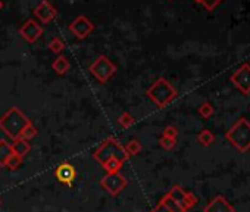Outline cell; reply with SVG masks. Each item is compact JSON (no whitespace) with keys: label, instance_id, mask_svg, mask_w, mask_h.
<instances>
[{"label":"cell","instance_id":"ac0fdd59","mask_svg":"<svg viewBox=\"0 0 250 212\" xmlns=\"http://www.w3.org/2000/svg\"><path fill=\"white\" fill-rule=\"evenodd\" d=\"M197 142L202 145V146H205V148H208V146H210L213 142H215V134L210 131V130H202L199 134H197Z\"/></svg>","mask_w":250,"mask_h":212},{"label":"cell","instance_id":"52a82bcc","mask_svg":"<svg viewBox=\"0 0 250 212\" xmlns=\"http://www.w3.org/2000/svg\"><path fill=\"white\" fill-rule=\"evenodd\" d=\"M229 81L243 93V94H250V65L243 64L234 74L229 77Z\"/></svg>","mask_w":250,"mask_h":212},{"label":"cell","instance_id":"7c38bea8","mask_svg":"<svg viewBox=\"0 0 250 212\" xmlns=\"http://www.w3.org/2000/svg\"><path fill=\"white\" fill-rule=\"evenodd\" d=\"M203 212H235V208L227 200L225 196L218 194L203 208Z\"/></svg>","mask_w":250,"mask_h":212},{"label":"cell","instance_id":"ba28073f","mask_svg":"<svg viewBox=\"0 0 250 212\" xmlns=\"http://www.w3.org/2000/svg\"><path fill=\"white\" fill-rule=\"evenodd\" d=\"M94 30V24L84 15H78L71 24H69V31L80 40L87 39Z\"/></svg>","mask_w":250,"mask_h":212},{"label":"cell","instance_id":"484cf974","mask_svg":"<svg viewBox=\"0 0 250 212\" xmlns=\"http://www.w3.org/2000/svg\"><path fill=\"white\" fill-rule=\"evenodd\" d=\"M159 145H161V148H162V149H165V150H171V149H174V148H175V145H177V139H171V137H164V136H161V139H159Z\"/></svg>","mask_w":250,"mask_h":212},{"label":"cell","instance_id":"83f0119b","mask_svg":"<svg viewBox=\"0 0 250 212\" xmlns=\"http://www.w3.org/2000/svg\"><path fill=\"white\" fill-rule=\"evenodd\" d=\"M162 136H164V137L177 139V137H178V130H177V127H174V126H167V127L164 128V131H162Z\"/></svg>","mask_w":250,"mask_h":212},{"label":"cell","instance_id":"f1b7e54d","mask_svg":"<svg viewBox=\"0 0 250 212\" xmlns=\"http://www.w3.org/2000/svg\"><path fill=\"white\" fill-rule=\"evenodd\" d=\"M2 8H3V3H2V0H0V11H2Z\"/></svg>","mask_w":250,"mask_h":212},{"label":"cell","instance_id":"d6986e66","mask_svg":"<svg viewBox=\"0 0 250 212\" xmlns=\"http://www.w3.org/2000/svg\"><path fill=\"white\" fill-rule=\"evenodd\" d=\"M124 149H125V152H127L128 156H136V155H139L142 152L143 146H142V143L139 140L131 139L130 142H127V145L124 146Z\"/></svg>","mask_w":250,"mask_h":212},{"label":"cell","instance_id":"603a6c76","mask_svg":"<svg viewBox=\"0 0 250 212\" xmlns=\"http://www.w3.org/2000/svg\"><path fill=\"white\" fill-rule=\"evenodd\" d=\"M118 124H119L122 128H130V127L134 124V117H133L130 112H122V114L118 117Z\"/></svg>","mask_w":250,"mask_h":212},{"label":"cell","instance_id":"44dd1931","mask_svg":"<svg viewBox=\"0 0 250 212\" xmlns=\"http://www.w3.org/2000/svg\"><path fill=\"white\" fill-rule=\"evenodd\" d=\"M197 112H199V115H200L202 118H205V120H209V118L213 115L215 109H213V106H212L209 102H203V103L199 106Z\"/></svg>","mask_w":250,"mask_h":212},{"label":"cell","instance_id":"9a60e30c","mask_svg":"<svg viewBox=\"0 0 250 212\" xmlns=\"http://www.w3.org/2000/svg\"><path fill=\"white\" fill-rule=\"evenodd\" d=\"M69 68H71V64H69V61H68V58H65L63 55L58 56V58L53 61V64H52V69H53L58 75H65V74L69 71Z\"/></svg>","mask_w":250,"mask_h":212},{"label":"cell","instance_id":"8fae6325","mask_svg":"<svg viewBox=\"0 0 250 212\" xmlns=\"http://www.w3.org/2000/svg\"><path fill=\"white\" fill-rule=\"evenodd\" d=\"M34 15L37 17V20L43 24H49L52 22L56 17H58V11L56 8L49 2V0H42V2L36 6L34 9Z\"/></svg>","mask_w":250,"mask_h":212},{"label":"cell","instance_id":"5bb4252c","mask_svg":"<svg viewBox=\"0 0 250 212\" xmlns=\"http://www.w3.org/2000/svg\"><path fill=\"white\" fill-rule=\"evenodd\" d=\"M11 149H12V153L20 156V158H25L30 152H31V145L24 140V139H15L14 143H11Z\"/></svg>","mask_w":250,"mask_h":212},{"label":"cell","instance_id":"f546056e","mask_svg":"<svg viewBox=\"0 0 250 212\" xmlns=\"http://www.w3.org/2000/svg\"><path fill=\"white\" fill-rule=\"evenodd\" d=\"M0 205H2V200H0Z\"/></svg>","mask_w":250,"mask_h":212},{"label":"cell","instance_id":"4316f807","mask_svg":"<svg viewBox=\"0 0 250 212\" xmlns=\"http://www.w3.org/2000/svg\"><path fill=\"white\" fill-rule=\"evenodd\" d=\"M194 2H197V3H200L205 9H208V11H213L222 0H194Z\"/></svg>","mask_w":250,"mask_h":212},{"label":"cell","instance_id":"2e32d148","mask_svg":"<svg viewBox=\"0 0 250 212\" xmlns=\"http://www.w3.org/2000/svg\"><path fill=\"white\" fill-rule=\"evenodd\" d=\"M12 155V149H11V143H8L6 140H0V168L5 167L8 158Z\"/></svg>","mask_w":250,"mask_h":212},{"label":"cell","instance_id":"9c48e42d","mask_svg":"<svg viewBox=\"0 0 250 212\" xmlns=\"http://www.w3.org/2000/svg\"><path fill=\"white\" fill-rule=\"evenodd\" d=\"M43 27L37 24L36 20H28L20 27V36L27 42V43H36L42 36H43Z\"/></svg>","mask_w":250,"mask_h":212},{"label":"cell","instance_id":"cb8c5ba5","mask_svg":"<svg viewBox=\"0 0 250 212\" xmlns=\"http://www.w3.org/2000/svg\"><path fill=\"white\" fill-rule=\"evenodd\" d=\"M65 49V43L59 39V37H53L50 42H49V50L53 52V53H58L61 55Z\"/></svg>","mask_w":250,"mask_h":212},{"label":"cell","instance_id":"6da1fadb","mask_svg":"<svg viewBox=\"0 0 250 212\" xmlns=\"http://www.w3.org/2000/svg\"><path fill=\"white\" fill-rule=\"evenodd\" d=\"M30 123H31L30 118L18 108V106H11V108L0 117V130H2L8 137L15 140L20 137L21 131Z\"/></svg>","mask_w":250,"mask_h":212},{"label":"cell","instance_id":"8992f818","mask_svg":"<svg viewBox=\"0 0 250 212\" xmlns=\"http://www.w3.org/2000/svg\"><path fill=\"white\" fill-rule=\"evenodd\" d=\"M128 181L121 172L106 174L100 178V186L103 190H106L110 196H118L125 187H127Z\"/></svg>","mask_w":250,"mask_h":212},{"label":"cell","instance_id":"3957f363","mask_svg":"<svg viewBox=\"0 0 250 212\" xmlns=\"http://www.w3.org/2000/svg\"><path fill=\"white\" fill-rule=\"evenodd\" d=\"M110 158H116L118 161H121L122 164L127 161L130 156L127 155V152H125V149H124V146L115 139V137H112V136H109L107 139H104L103 140V143L94 150V153H93V159L97 162V164H100V165H103L107 159H110Z\"/></svg>","mask_w":250,"mask_h":212},{"label":"cell","instance_id":"4fadbf2b","mask_svg":"<svg viewBox=\"0 0 250 212\" xmlns=\"http://www.w3.org/2000/svg\"><path fill=\"white\" fill-rule=\"evenodd\" d=\"M150 212H188L177 200H174L168 193L159 200V203Z\"/></svg>","mask_w":250,"mask_h":212},{"label":"cell","instance_id":"ffe728a7","mask_svg":"<svg viewBox=\"0 0 250 212\" xmlns=\"http://www.w3.org/2000/svg\"><path fill=\"white\" fill-rule=\"evenodd\" d=\"M39 134V130L34 127V124L33 123H30L28 126H25V128L21 131V134H20V137L18 139H24V140H33L36 136Z\"/></svg>","mask_w":250,"mask_h":212},{"label":"cell","instance_id":"277c9868","mask_svg":"<svg viewBox=\"0 0 250 212\" xmlns=\"http://www.w3.org/2000/svg\"><path fill=\"white\" fill-rule=\"evenodd\" d=\"M225 139L241 153L250 149V123L246 118H240L227 133Z\"/></svg>","mask_w":250,"mask_h":212},{"label":"cell","instance_id":"5b68a950","mask_svg":"<svg viewBox=\"0 0 250 212\" xmlns=\"http://www.w3.org/2000/svg\"><path fill=\"white\" fill-rule=\"evenodd\" d=\"M90 74L102 84L107 83V80H110L113 77V74L116 72V65L104 55H100L88 68Z\"/></svg>","mask_w":250,"mask_h":212},{"label":"cell","instance_id":"e0dca14e","mask_svg":"<svg viewBox=\"0 0 250 212\" xmlns=\"http://www.w3.org/2000/svg\"><path fill=\"white\" fill-rule=\"evenodd\" d=\"M122 162L121 161H118L116 158H110V159H107L103 165H102V168L106 171V174H113V172H121V168H122Z\"/></svg>","mask_w":250,"mask_h":212},{"label":"cell","instance_id":"30bf717a","mask_svg":"<svg viewBox=\"0 0 250 212\" xmlns=\"http://www.w3.org/2000/svg\"><path fill=\"white\" fill-rule=\"evenodd\" d=\"M55 177L59 183L65 184L66 187H71L77 177V171L69 162H61L55 170Z\"/></svg>","mask_w":250,"mask_h":212},{"label":"cell","instance_id":"7402d4cb","mask_svg":"<svg viewBox=\"0 0 250 212\" xmlns=\"http://www.w3.org/2000/svg\"><path fill=\"white\" fill-rule=\"evenodd\" d=\"M197 202H199V200H197V197H196L191 191H186L181 206H183L186 211H190L191 208H194V206L197 205Z\"/></svg>","mask_w":250,"mask_h":212},{"label":"cell","instance_id":"7a4b0ae2","mask_svg":"<svg viewBox=\"0 0 250 212\" xmlns=\"http://www.w3.org/2000/svg\"><path fill=\"white\" fill-rule=\"evenodd\" d=\"M146 94L158 108H165V106H168L177 97L178 93L175 87L167 78L161 77L153 84L149 85V88L146 90Z\"/></svg>","mask_w":250,"mask_h":212},{"label":"cell","instance_id":"d4e9b609","mask_svg":"<svg viewBox=\"0 0 250 212\" xmlns=\"http://www.w3.org/2000/svg\"><path fill=\"white\" fill-rule=\"evenodd\" d=\"M21 164H22V158H20V156H17V155H11L9 158H8V161H6V164H5V168H8L9 171H17L20 167H21Z\"/></svg>","mask_w":250,"mask_h":212}]
</instances>
